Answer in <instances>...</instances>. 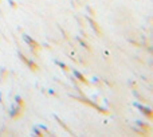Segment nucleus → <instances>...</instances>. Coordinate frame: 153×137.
Instances as JSON below:
<instances>
[{
    "label": "nucleus",
    "mask_w": 153,
    "mask_h": 137,
    "mask_svg": "<svg viewBox=\"0 0 153 137\" xmlns=\"http://www.w3.org/2000/svg\"><path fill=\"white\" fill-rule=\"evenodd\" d=\"M15 101H16V102L19 104V106H22V108H23V105H24V102H23V100H22L20 97H19V96H16V97H15Z\"/></svg>",
    "instance_id": "nucleus-6"
},
{
    "label": "nucleus",
    "mask_w": 153,
    "mask_h": 137,
    "mask_svg": "<svg viewBox=\"0 0 153 137\" xmlns=\"http://www.w3.org/2000/svg\"><path fill=\"white\" fill-rule=\"evenodd\" d=\"M88 9H89V12L92 13V15H94V11H93V9H92V8H90V7H88Z\"/></svg>",
    "instance_id": "nucleus-13"
},
{
    "label": "nucleus",
    "mask_w": 153,
    "mask_h": 137,
    "mask_svg": "<svg viewBox=\"0 0 153 137\" xmlns=\"http://www.w3.org/2000/svg\"><path fill=\"white\" fill-rule=\"evenodd\" d=\"M77 39H78V42H79V44H81V46H83V47H85V49H90V47H89V46H88V44H86V43H85V42H83V40L82 39H81V38H77Z\"/></svg>",
    "instance_id": "nucleus-8"
},
{
    "label": "nucleus",
    "mask_w": 153,
    "mask_h": 137,
    "mask_svg": "<svg viewBox=\"0 0 153 137\" xmlns=\"http://www.w3.org/2000/svg\"><path fill=\"white\" fill-rule=\"evenodd\" d=\"M20 112H22V106H19V108H15L12 110H11V117H13V118H16V117H19L20 116Z\"/></svg>",
    "instance_id": "nucleus-4"
},
{
    "label": "nucleus",
    "mask_w": 153,
    "mask_h": 137,
    "mask_svg": "<svg viewBox=\"0 0 153 137\" xmlns=\"http://www.w3.org/2000/svg\"><path fill=\"white\" fill-rule=\"evenodd\" d=\"M23 39L26 40V42H27V43H28V44H30V46H31V47H32V49L39 50V44L36 43V42H35V40H34V39H32V38H30V36L27 35V34H24V35H23Z\"/></svg>",
    "instance_id": "nucleus-1"
},
{
    "label": "nucleus",
    "mask_w": 153,
    "mask_h": 137,
    "mask_svg": "<svg viewBox=\"0 0 153 137\" xmlns=\"http://www.w3.org/2000/svg\"><path fill=\"white\" fill-rule=\"evenodd\" d=\"M55 63H57L58 66H61L62 69H63V70H69V69H67V66H66V65H63L62 62H58V61H55Z\"/></svg>",
    "instance_id": "nucleus-10"
},
{
    "label": "nucleus",
    "mask_w": 153,
    "mask_h": 137,
    "mask_svg": "<svg viewBox=\"0 0 153 137\" xmlns=\"http://www.w3.org/2000/svg\"><path fill=\"white\" fill-rule=\"evenodd\" d=\"M88 22L90 23V26H92V28L94 30V31L97 32V34H101V30H100V27H98V24H97L93 19H90V18H88Z\"/></svg>",
    "instance_id": "nucleus-3"
},
{
    "label": "nucleus",
    "mask_w": 153,
    "mask_h": 137,
    "mask_svg": "<svg viewBox=\"0 0 153 137\" xmlns=\"http://www.w3.org/2000/svg\"><path fill=\"white\" fill-rule=\"evenodd\" d=\"M9 4H11V7H13V8L16 7V3H15V1H12V0H9Z\"/></svg>",
    "instance_id": "nucleus-12"
},
{
    "label": "nucleus",
    "mask_w": 153,
    "mask_h": 137,
    "mask_svg": "<svg viewBox=\"0 0 153 137\" xmlns=\"http://www.w3.org/2000/svg\"><path fill=\"white\" fill-rule=\"evenodd\" d=\"M136 106H137V108H138V109H140L141 112H142V113H144L145 116H146V117H149V118H152V109H150V108H146V106H142V105H138V104H136Z\"/></svg>",
    "instance_id": "nucleus-2"
},
{
    "label": "nucleus",
    "mask_w": 153,
    "mask_h": 137,
    "mask_svg": "<svg viewBox=\"0 0 153 137\" xmlns=\"http://www.w3.org/2000/svg\"><path fill=\"white\" fill-rule=\"evenodd\" d=\"M18 55H19V58H20V59H22V62H24L27 65V62H28V59H27L26 57H24V55H23L22 53H18Z\"/></svg>",
    "instance_id": "nucleus-7"
},
{
    "label": "nucleus",
    "mask_w": 153,
    "mask_h": 137,
    "mask_svg": "<svg viewBox=\"0 0 153 137\" xmlns=\"http://www.w3.org/2000/svg\"><path fill=\"white\" fill-rule=\"evenodd\" d=\"M74 75H75V78H78V80L81 81L82 84H88V81H86V78H85V77H83V75L81 74V73H79V71L75 70V71H74Z\"/></svg>",
    "instance_id": "nucleus-5"
},
{
    "label": "nucleus",
    "mask_w": 153,
    "mask_h": 137,
    "mask_svg": "<svg viewBox=\"0 0 153 137\" xmlns=\"http://www.w3.org/2000/svg\"><path fill=\"white\" fill-rule=\"evenodd\" d=\"M34 133H36V136H43V133L40 132L39 129H36V128H34Z\"/></svg>",
    "instance_id": "nucleus-11"
},
{
    "label": "nucleus",
    "mask_w": 153,
    "mask_h": 137,
    "mask_svg": "<svg viewBox=\"0 0 153 137\" xmlns=\"http://www.w3.org/2000/svg\"><path fill=\"white\" fill-rule=\"evenodd\" d=\"M55 120H57L58 122H59V124H61V126H62V128H65V129H66V130H69V128H67V126H66V125H65V124H63V122H62L61 120H59V117H57V116H55ZM69 132H70V130H69Z\"/></svg>",
    "instance_id": "nucleus-9"
}]
</instances>
